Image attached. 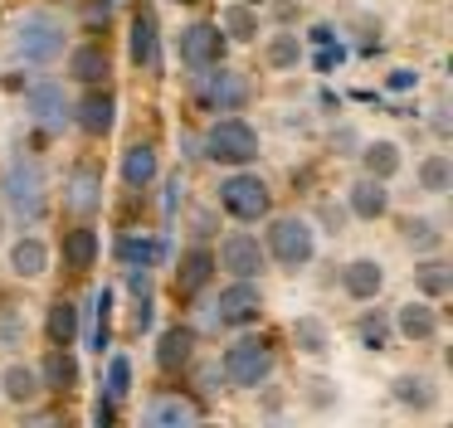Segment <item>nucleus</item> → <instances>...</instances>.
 <instances>
[{"label":"nucleus","instance_id":"f257e3e1","mask_svg":"<svg viewBox=\"0 0 453 428\" xmlns=\"http://www.w3.org/2000/svg\"><path fill=\"white\" fill-rule=\"evenodd\" d=\"M0 210L15 214L20 224H40L50 214V175L35 156H15L0 171Z\"/></svg>","mask_w":453,"mask_h":428},{"label":"nucleus","instance_id":"f03ea898","mask_svg":"<svg viewBox=\"0 0 453 428\" xmlns=\"http://www.w3.org/2000/svg\"><path fill=\"white\" fill-rule=\"evenodd\" d=\"M69 49V29L54 10H25L11 25V54L20 58L25 68H50L64 58Z\"/></svg>","mask_w":453,"mask_h":428},{"label":"nucleus","instance_id":"7ed1b4c3","mask_svg":"<svg viewBox=\"0 0 453 428\" xmlns=\"http://www.w3.org/2000/svg\"><path fill=\"white\" fill-rule=\"evenodd\" d=\"M258 151H264L258 126L249 122V117H239V112H215V122H210L205 136H200V156H205L210 165H225V171L254 165Z\"/></svg>","mask_w":453,"mask_h":428},{"label":"nucleus","instance_id":"20e7f679","mask_svg":"<svg viewBox=\"0 0 453 428\" xmlns=\"http://www.w3.org/2000/svg\"><path fill=\"white\" fill-rule=\"evenodd\" d=\"M317 224L307 214H268V229H264V253L268 263L288 272H303L307 263L317 258Z\"/></svg>","mask_w":453,"mask_h":428},{"label":"nucleus","instance_id":"39448f33","mask_svg":"<svg viewBox=\"0 0 453 428\" xmlns=\"http://www.w3.org/2000/svg\"><path fill=\"white\" fill-rule=\"evenodd\" d=\"M215 204L234 224H258V219H268V214H273V185H268L258 171H249V165H234V171L219 175Z\"/></svg>","mask_w":453,"mask_h":428},{"label":"nucleus","instance_id":"423d86ee","mask_svg":"<svg viewBox=\"0 0 453 428\" xmlns=\"http://www.w3.org/2000/svg\"><path fill=\"white\" fill-rule=\"evenodd\" d=\"M210 326L215 331H249V326H258L264 321V311H268V302H264V282L258 278H229L225 287L210 297Z\"/></svg>","mask_w":453,"mask_h":428},{"label":"nucleus","instance_id":"0eeeda50","mask_svg":"<svg viewBox=\"0 0 453 428\" xmlns=\"http://www.w3.org/2000/svg\"><path fill=\"white\" fill-rule=\"evenodd\" d=\"M219 370H225V385L258 389V385L273 379L278 355H273V346H268L264 336H254V326H249V331H234V340H229L225 355H219Z\"/></svg>","mask_w":453,"mask_h":428},{"label":"nucleus","instance_id":"6e6552de","mask_svg":"<svg viewBox=\"0 0 453 428\" xmlns=\"http://www.w3.org/2000/svg\"><path fill=\"white\" fill-rule=\"evenodd\" d=\"M25 117L44 136H59L73 126V97L64 93L59 78H35V83H25Z\"/></svg>","mask_w":453,"mask_h":428},{"label":"nucleus","instance_id":"1a4fd4ad","mask_svg":"<svg viewBox=\"0 0 453 428\" xmlns=\"http://www.w3.org/2000/svg\"><path fill=\"white\" fill-rule=\"evenodd\" d=\"M196 97H200L205 112H239V107L249 103V78L234 73V68H225V64H210V68H200V78H196Z\"/></svg>","mask_w":453,"mask_h":428},{"label":"nucleus","instance_id":"9d476101","mask_svg":"<svg viewBox=\"0 0 453 428\" xmlns=\"http://www.w3.org/2000/svg\"><path fill=\"white\" fill-rule=\"evenodd\" d=\"M225 49H229V39L219 34L215 19H190L176 34V58L190 73H200V68H210V64H225Z\"/></svg>","mask_w":453,"mask_h":428},{"label":"nucleus","instance_id":"9b49d317","mask_svg":"<svg viewBox=\"0 0 453 428\" xmlns=\"http://www.w3.org/2000/svg\"><path fill=\"white\" fill-rule=\"evenodd\" d=\"M215 268L229 272V278H258L264 282V272H268L264 239H258V233H244V229L225 233V239H219V253H215Z\"/></svg>","mask_w":453,"mask_h":428},{"label":"nucleus","instance_id":"f8f14e48","mask_svg":"<svg viewBox=\"0 0 453 428\" xmlns=\"http://www.w3.org/2000/svg\"><path fill=\"white\" fill-rule=\"evenodd\" d=\"M439 326H443V317L434 311V302L429 297H404L400 307L390 311V331L400 340H410V346H429V340H439Z\"/></svg>","mask_w":453,"mask_h":428},{"label":"nucleus","instance_id":"ddd939ff","mask_svg":"<svg viewBox=\"0 0 453 428\" xmlns=\"http://www.w3.org/2000/svg\"><path fill=\"white\" fill-rule=\"evenodd\" d=\"M336 282H342V292L356 302V307H371V302L385 292L390 272H385V263H380V258H365V253H361V258H346V263H342Z\"/></svg>","mask_w":453,"mask_h":428},{"label":"nucleus","instance_id":"4468645a","mask_svg":"<svg viewBox=\"0 0 453 428\" xmlns=\"http://www.w3.org/2000/svg\"><path fill=\"white\" fill-rule=\"evenodd\" d=\"M112 122H118V97H112V88L108 83H93V88H83V97L73 103V126H79L83 136H108L112 132Z\"/></svg>","mask_w":453,"mask_h":428},{"label":"nucleus","instance_id":"2eb2a0df","mask_svg":"<svg viewBox=\"0 0 453 428\" xmlns=\"http://www.w3.org/2000/svg\"><path fill=\"white\" fill-rule=\"evenodd\" d=\"M215 248L210 243H190L186 253L176 258V272H171V287H176V297H200V292L215 282Z\"/></svg>","mask_w":453,"mask_h":428},{"label":"nucleus","instance_id":"dca6fc26","mask_svg":"<svg viewBox=\"0 0 453 428\" xmlns=\"http://www.w3.org/2000/svg\"><path fill=\"white\" fill-rule=\"evenodd\" d=\"M390 180H375V175H356L351 185H346V214L351 219H361V224H375V219H385L390 214Z\"/></svg>","mask_w":453,"mask_h":428},{"label":"nucleus","instance_id":"f3484780","mask_svg":"<svg viewBox=\"0 0 453 428\" xmlns=\"http://www.w3.org/2000/svg\"><path fill=\"white\" fill-rule=\"evenodd\" d=\"M0 399L11 409H35L44 399V379H40V365L30 360H5L0 365Z\"/></svg>","mask_w":453,"mask_h":428},{"label":"nucleus","instance_id":"a211bd4d","mask_svg":"<svg viewBox=\"0 0 453 428\" xmlns=\"http://www.w3.org/2000/svg\"><path fill=\"white\" fill-rule=\"evenodd\" d=\"M64 214L69 219H98L103 214V175L93 165H79L64 180Z\"/></svg>","mask_w":453,"mask_h":428},{"label":"nucleus","instance_id":"6ab92c4d","mask_svg":"<svg viewBox=\"0 0 453 428\" xmlns=\"http://www.w3.org/2000/svg\"><path fill=\"white\" fill-rule=\"evenodd\" d=\"M390 399L404 414L424 418V414L439 409V385H434V375H424V370H400V375L390 379Z\"/></svg>","mask_w":453,"mask_h":428},{"label":"nucleus","instance_id":"aec40b11","mask_svg":"<svg viewBox=\"0 0 453 428\" xmlns=\"http://www.w3.org/2000/svg\"><path fill=\"white\" fill-rule=\"evenodd\" d=\"M64 54H69V83L93 88V83H108L112 78V54L98 39H79V44H69Z\"/></svg>","mask_w":453,"mask_h":428},{"label":"nucleus","instance_id":"412c9836","mask_svg":"<svg viewBox=\"0 0 453 428\" xmlns=\"http://www.w3.org/2000/svg\"><path fill=\"white\" fill-rule=\"evenodd\" d=\"M127 58L137 68H157V58H161V25L151 5H137L127 19Z\"/></svg>","mask_w":453,"mask_h":428},{"label":"nucleus","instance_id":"4be33fe9","mask_svg":"<svg viewBox=\"0 0 453 428\" xmlns=\"http://www.w3.org/2000/svg\"><path fill=\"white\" fill-rule=\"evenodd\" d=\"M205 418V409L190 394H157L147 409H142V424L147 428H196Z\"/></svg>","mask_w":453,"mask_h":428},{"label":"nucleus","instance_id":"5701e85b","mask_svg":"<svg viewBox=\"0 0 453 428\" xmlns=\"http://www.w3.org/2000/svg\"><path fill=\"white\" fill-rule=\"evenodd\" d=\"M118 171H122V185H127L132 195H147L151 185L161 180V151L151 141H132L127 151H122V161H118Z\"/></svg>","mask_w":453,"mask_h":428},{"label":"nucleus","instance_id":"b1692460","mask_svg":"<svg viewBox=\"0 0 453 428\" xmlns=\"http://www.w3.org/2000/svg\"><path fill=\"white\" fill-rule=\"evenodd\" d=\"M98 253H103V233L93 229V219H79L73 229H64L59 258H64V268H69V272H88L93 263H98Z\"/></svg>","mask_w":453,"mask_h":428},{"label":"nucleus","instance_id":"393cba45","mask_svg":"<svg viewBox=\"0 0 453 428\" xmlns=\"http://www.w3.org/2000/svg\"><path fill=\"white\" fill-rule=\"evenodd\" d=\"M40 379H44V394H73L83 385V370L73 346H50L40 360Z\"/></svg>","mask_w":453,"mask_h":428},{"label":"nucleus","instance_id":"a878e982","mask_svg":"<svg viewBox=\"0 0 453 428\" xmlns=\"http://www.w3.org/2000/svg\"><path fill=\"white\" fill-rule=\"evenodd\" d=\"M356 161H361V171L375 175V180H395V175L404 171V146L395 141V136H371V141L356 146Z\"/></svg>","mask_w":453,"mask_h":428},{"label":"nucleus","instance_id":"bb28decb","mask_svg":"<svg viewBox=\"0 0 453 428\" xmlns=\"http://www.w3.org/2000/svg\"><path fill=\"white\" fill-rule=\"evenodd\" d=\"M5 263H11V272L20 282H40L44 272H50V243H44L40 233H20V239L5 248Z\"/></svg>","mask_w":453,"mask_h":428},{"label":"nucleus","instance_id":"cd10ccee","mask_svg":"<svg viewBox=\"0 0 453 428\" xmlns=\"http://www.w3.org/2000/svg\"><path fill=\"white\" fill-rule=\"evenodd\" d=\"M410 282H414V292H419V297L443 302V297L453 292V263L439 258V253H419V258H414Z\"/></svg>","mask_w":453,"mask_h":428},{"label":"nucleus","instance_id":"c85d7f7f","mask_svg":"<svg viewBox=\"0 0 453 428\" xmlns=\"http://www.w3.org/2000/svg\"><path fill=\"white\" fill-rule=\"evenodd\" d=\"M196 326H166L157 336V365L166 370V375H176V370H190V360H196Z\"/></svg>","mask_w":453,"mask_h":428},{"label":"nucleus","instance_id":"c756f323","mask_svg":"<svg viewBox=\"0 0 453 428\" xmlns=\"http://www.w3.org/2000/svg\"><path fill=\"white\" fill-rule=\"evenodd\" d=\"M303 54H307V44H303V34L297 29H273V34L264 39V64L273 68V73H293L297 64H303Z\"/></svg>","mask_w":453,"mask_h":428},{"label":"nucleus","instance_id":"7c9ffc66","mask_svg":"<svg viewBox=\"0 0 453 428\" xmlns=\"http://www.w3.org/2000/svg\"><path fill=\"white\" fill-rule=\"evenodd\" d=\"M219 34L229 39V44H254L258 39V25H264V19H258V5H244V0H229L225 10H219Z\"/></svg>","mask_w":453,"mask_h":428},{"label":"nucleus","instance_id":"2f4dec72","mask_svg":"<svg viewBox=\"0 0 453 428\" xmlns=\"http://www.w3.org/2000/svg\"><path fill=\"white\" fill-rule=\"evenodd\" d=\"M400 239L414 258H419V253H439L443 248V219H434V214H410V219L400 224Z\"/></svg>","mask_w":453,"mask_h":428},{"label":"nucleus","instance_id":"473e14b6","mask_svg":"<svg viewBox=\"0 0 453 428\" xmlns=\"http://www.w3.org/2000/svg\"><path fill=\"white\" fill-rule=\"evenodd\" d=\"M414 185H419V195H449L453 190V156L449 151L419 156V165H414Z\"/></svg>","mask_w":453,"mask_h":428},{"label":"nucleus","instance_id":"72a5a7b5","mask_svg":"<svg viewBox=\"0 0 453 428\" xmlns=\"http://www.w3.org/2000/svg\"><path fill=\"white\" fill-rule=\"evenodd\" d=\"M79 326H83V311L73 307L69 297L50 302V311H44V336H50V346H73V340H79Z\"/></svg>","mask_w":453,"mask_h":428},{"label":"nucleus","instance_id":"f704fd0d","mask_svg":"<svg viewBox=\"0 0 453 428\" xmlns=\"http://www.w3.org/2000/svg\"><path fill=\"white\" fill-rule=\"evenodd\" d=\"M293 346H297V355H307V360H326L332 355V331H326V321L322 317H297L293 321Z\"/></svg>","mask_w":453,"mask_h":428},{"label":"nucleus","instance_id":"c9c22d12","mask_svg":"<svg viewBox=\"0 0 453 428\" xmlns=\"http://www.w3.org/2000/svg\"><path fill=\"white\" fill-rule=\"evenodd\" d=\"M118 258L127 263V268H151V263H157V239H151V233H122Z\"/></svg>","mask_w":453,"mask_h":428},{"label":"nucleus","instance_id":"e433bc0d","mask_svg":"<svg viewBox=\"0 0 453 428\" xmlns=\"http://www.w3.org/2000/svg\"><path fill=\"white\" fill-rule=\"evenodd\" d=\"M103 394H108V399H118V404L132 394V360L122 355V350L108 360V379H103Z\"/></svg>","mask_w":453,"mask_h":428},{"label":"nucleus","instance_id":"4c0bfd02","mask_svg":"<svg viewBox=\"0 0 453 428\" xmlns=\"http://www.w3.org/2000/svg\"><path fill=\"white\" fill-rule=\"evenodd\" d=\"M356 336H361V346H365V350H385V346H390L395 331H390V321H385V317L365 311V317L356 321Z\"/></svg>","mask_w":453,"mask_h":428},{"label":"nucleus","instance_id":"58836bf2","mask_svg":"<svg viewBox=\"0 0 453 428\" xmlns=\"http://www.w3.org/2000/svg\"><path fill=\"white\" fill-rule=\"evenodd\" d=\"M385 88H390V93H414V88H419V68H390Z\"/></svg>","mask_w":453,"mask_h":428},{"label":"nucleus","instance_id":"ea45409f","mask_svg":"<svg viewBox=\"0 0 453 428\" xmlns=\"http://www.w3.org/2000/svg\"><path fill=\"white\" fill-rule=\"evenodd\" d=\"M356 146H361L356 126H336V132H332V151H336V156H356Z\"/></svg>","mask_w":453,"mask_h":428},{"label":"nucleus","instance_id":"a19ab883","mask_svg":"<svg viewBox=\"0 0 453 428\" xmlns=\"http://www.w3.org/2000/svg\"><path fill=\"white\" fill-rule=\"evenodd\" d=\"M83 19H88L93 29H108V19H112V0H88V5H83Z\"/></svg>","mask_w":453,"mask_h":428},{"label":"nucleus","instance_id":"79ce46f5","mask_svg":"<svg viewBox=\"0 0 453 428\" xmlns=\"http://www.w3.org/2000/svg\"><path fill=\"white\" fill-rule=\"evenodd\" d=\"M190 365H196V360H190ZM196 375H200V389H205V394H219L215 385H225V370L219 365H196Z\"/></svg>","mask_w":453,"mask_h":428},{"label":"nucleus","instance_id":"37998d69","mask_svg":"<svg viewBox=\"0 0 453 428\" xmlns=\"http://www.w3.org/2000/svg\"><path fill=\"white\" fill-rule=\"evenodd\" d=\"M429 126H434L439 136H449V132H453V122H449V103H443V97L434 103V112H429Z\"/></svg>","mask_w":453,"mask_h":428},{"label":"nucleus","instance_id":"c03bdc74","mask_svg":"<svg viewBox=\"0 0 453 428\" xmlns=\"http://www.w3.org/2000/svg\"><path fill=\"white\" fill-rule=\"evenodd\" d=\"M112 418H118V399H108V394H103L98 404H93V424H103V428H108Z\"/></svg>","mask_w":453,"mask_h":428},{"label":"nucleus","instance_id":"a18cd8bd","mask_svg":"<svg viewBox=\"0 0 453 428\" xmlns=\"http://www.w3.org/2000/svg\"><path fill=\"white\" fill-rule=\"evenodd\" d=\"M346 219H351V214H346V210H336V204H326V210H322V224H326L332 233H342V224H346Z\"/></svg>","mask_w":453,"mask_h":428},{"label":"nucleus","instance_id":"49530a36","mask_svg":"<svg viewBox=\"0 0 453 428\" xmlns=\"http://www.w3.org/2000/svg\"><path fill=\"white\" fill-rule=\"evenodd\" d=\"M297 10H303L297 0H278V5H273V19H278V25H293V15H297Z\"/></svg>","mask_w":453,"mask_h":428},{"label":"nucleus","instance_id":"de8ad7c7","mask_svg":"<svg viewBox=\"0 0 453 428\" xmlns=\"http://www.w3.org/2000/svg\"><path fill=\"white\" fill-rule=\"evenodd\" d=\"M307 39H312V44H336V39H332V29H326V25H317Z\"/></svg>","mask_w":453,"mask_h":428},{"label":"nucleus","instance_id":"09e8293b","mask_svg":"<svg viewBox=\"0 0 453 428\" xmlns=\"http://www.w3.org/2000/svg\"><path fill=\"white\" fill-rule=\"evenodd\" d=\"M5 229H11V214L0 210V243H5Z\"/></svg>","mask_w":453,"mask_h":428},{"label":"nucleus","instance_id":"8fccbe9b","mask_svg":"<svg viewBox=\"0 0 453 428\" xmlns=\"http://www.w3.org/2000/svg\"><path fill=\"white\" fill-rule=\"evenodd\" d=\"M244 5H264V0H244Z\"/></svg>","mask_w":453,"mask_h":428},{"label":"nucleus","instance_id":"3c124183","mask_svg":"<svg viewBox=\"0 0 453 428\" xmlns=\"http://www.w3.org/2000/svg\"><path fill=\"white\" fill-rule=\"evenodd\" d=\"M176 5H196V0H176Z\"/></svg>","mask_w":453,"mask_h":428}]
</instances>
